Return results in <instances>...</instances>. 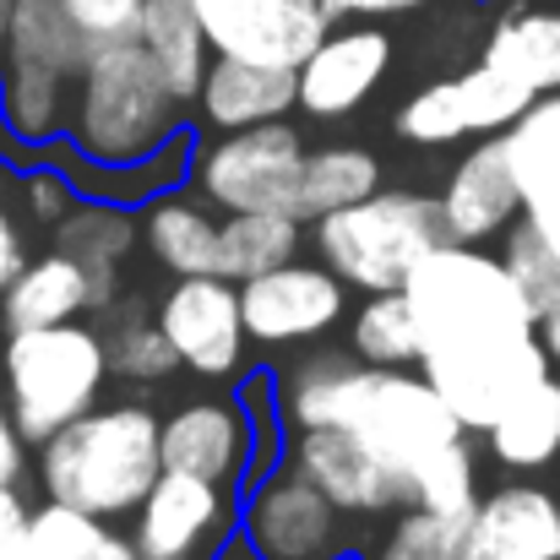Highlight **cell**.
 Here are the masks:
<instances>
[{
	"instance_id": "cell-1",
	"label": "cell",
	"mask_w": 560,
	"mask_h": 560,
	"mask_svg": "<svg viewBox=\"0 0 560 560\" xmlns=\"http://www.w3.org/2000/svg\"><path fill=\"white\" fill-rule=\"evenodd\" d=\"M278 408L289 430L311 424H343L360 435L386 468L402 479L463 441V419L446 408V397L424 381V371H386V365H354L343 354H311L278 386Z\"/></svg>"
},
{
	"instance_id": "cell-2",
	"label": "cell",
	"mask_w": 560,
	"mask_h": 560,
	"mask_svg": "<svg viewBox=\"0 0 560 560\" xmlns=\"http://www.w3.org/2000/svg\"><path fill=\"white\" fill-rule=\"evenodd\" d=\"M164 474V419L142 402H109L44 441L38 479L49 501L104 523L137 517Z\"/></svg>"
},
{
	"instance_id": "cell-3",
	"label": "cell",
	"mask_w": 560,
	"mask_h": 560,
	"mask_svg": "<svg viewBox=\"0 0 560 560\" xmlns=\"http://www.w3.org/2000/svg\"><path fill=\"white\" fill-rule=\"evenodd\" d=\"M175 109L180 93L159 71V60L126 38V44H98L93 60L77 77L71 98V137L93 164H148L175 142Z\"/></svg>"
},
{
	"instance_id": "cell-4",
	"label": "cell",
	"mask_w": 560,
	"mask_h": 560,
	"mask_svg": "<svg viewBox=\"0 0 560 560\" xmlns=\"http://www.w3.org/2000/svg\"><path fill=\"white\" fill-rule=\"evenodd\" d=\"M402 294H408V305L419 316L424 354H446V349H474V343H501V338L539 332V316L523 300L517 278L506 272V261L501 256H485L474 245H441V250H430L408 272Z\"/></svg>"
},
{
	"instance_id": "cell-5",
	"label": "cell",
	"mask_w": 560,
	"mask_h": 560,
	"mask_svg": "<svg viewBox=\"0 0 560 560\" xmlns=\"http://www.w3.org/2000/svg\"><path fill=\"white\" fill-rule=\"evenodd\" d=\"M441 245H452L441 229V201L413 190H375L354 207L316 218L322 261L365 294H397L408 272Z\"/></svg>"
},
{
	"instance_id": "cell-6",
	"label": "cell",
	"mask_w": 560,
	"mask_h": 560,
	"mask_svg": "<svg viewBox=\"0 0 560 560\" xmlns=\"http://www.w3.org/2000/svg\"><path fill=\"white\" fill-rule=\"evenodd\" d=\"M109 381V349L93 327H33L5 338V397L22 441H49L98 408Z\"/></svg>"
},
{
	"instance_id": "cell-7",
	"label": "cell",
	"mask_w": 560,
	"mask_h": 560,
	"mask_svg": "<svg viewBox=\"0 0 560 560\" xmlns=\"http://www.w3.org/2000/svg\"><path fill=\"white\" fill-rule=\"evenodd\" d=\"M300 175H305V142L289 120L218 131V142L196 159L201 201L223 212H294Z\"/></svg>"
},
{
	"instance_id": "cell-8",
	"label": "cell",
	"mask_w": 560,
	"mask_h": 560,
	"mask_svg": "<svg viewBox=\"0 0 560 560\" xmlns=\"http://www.w3.org/2000/svg\"><path fill=\"white\" fill-rule=\"evenodd\" d=\"M424 381L446 397V408L463 419V430L490 435V424L550 375V354L539 332L528 338H501V343H474V349H446L419 360Z\"/></svg>"
},
{
	"instance_id": "cell-9",
	"label": "cell",
	"mask_w": 560,
	"mask_h": 560,
	"mask_svg": "<svg viewBox=\"0 0 560 560\" xmlns=\"http://www.w3.org/2000/svg\"><path fill=\"white\" fill-rule=\"evenodd\" d=\"M212 55L300 71L311 49L332 33L322 0H190Z\"/></svg>"
},
{
	"instance_id": "cell-10",
	"label": "cell",
	"mask_w": 560,
	"mask_h": 560,
	"mask_svg": "<svg viewBox=\"0 0 560 560\" xmlns=\"http://www.w3.org/2000/svg\"><path fill=\"white\" fill-rule=\"evenodd\" d=\"M343 305H349V283L332 267H316L300 256L240 283L245 332L256 343H311L343 322Z\"/></svg>"
},
{
	"instance_id": "cell-11",
	"label": "cell",
	"mask_w": 560,
	"mask_h": 560,
	"mask_svg": "<svg viewBox=\"0 0 560 560\" xmlns=\"http://www.w3.org/2000/svg\"><path fill=\"white\" fill-rule=\"evenodd\" d=\"M446 560H560V501L539 485H501L452 517Z\"/></svg>"
},
{
	"instance_id": "cell-12",
	"label": "cell",
	"mask_w": 560,
	"mask_h": 560,
	"mask_svg": "<svg viewBox=\"0 0 560 560\" xmlns=\"http://www.w3.org/2000/svg\"><path fill=\"white\" fill-rule=\"evenodd\" d=\"M289 468L300 479H311L338 512L375 517L392 506H408V479L397 468H386L360 435H349L343 424H311L289 435Z\"/></svg>"
},
{
	"instance_id": "cell-13",
	"label": "cell",
	"mask_w": 560,
	"mask_h": 560,
	"mask_svg": "<svg viewBox=\"0 0 560 560\" xmlns=\"http://www.w3.org/2000/svg\"><path fill=\"white\" fill-rule=\"evenodd\" d=\"M159 327L175 343L180 365L196 375H234L245 360V311H240V283L207 272V278H180L164 305H159Z\"/></svg>"
},
{
	"instance_id": "cell-14",
	"label": "cell",
	"mask_w": 560,
	"mask_h": 560,
	"mask_svg": "<svg viewBox=\"0 0 560 560\" xmlns=\"http://www.w3.org/2000/svg\"><path fill=\"white\" fill-rule=\"evenodd\" d=\"M245 539L261 560H332L343 545V512L311 479L283 474L250 490Z\"/></svg>"
},
{
	"instance_id": "cell-15",
	"label": "cell",
	"mask_w": 560,
	"mask_h": 560,
	"mask_svg": "<svg viewBox=\"0 0 560 560\" xmlns=\"http://www.w3.org/2000/svg\"><path fill=\"white\" fill-rule=\"evenodd\" d=\"M229 528V485L196 474H159L137 512V556L142 560H201Z\"/></svg>"
},
{
	"instance_id": "cell-16",
	"label": "cell",
	"mask_w": 560,
	"mask_h": 560,
	"mask_svg": "<svg viewBox=\"0 0 560 560\" xmlns=\"http://www.w3.org/2000/svg\"><path fill=\"white\" fill-rule=\"evenodd\" d=\"M392 66V38L381 27H343V33H327L311 60L300 66V109L311 120H343L354 115Z\"/></svg>"
},
{
	"instance_id": "cell-17",
	"label": "cell",
	"mask_w": 560,
	"mask_h": 560,
	"mask_svg": "<svg viewBox=\"0 0 560 560\" xmlns=\"http://www.w3.org/2000/svg\"><path fill=\"white\" fill-rule=\"evenodd\" d=\"M523 212V190L506 159V137H485L441 190V229L452 245H485L506 234Z\"/></svg>"
},
{
	"instance_id": "cell-18",
	"label": "cell",
	"mask_w": 560,
	"mask_h": 560,
	"mask_svg": "<svg viewBox=\"0 0 560 560\" xmlns=\"http://www.w3.org/2000/svg\"><path fill=\"white\" fill-rule=\"evenodd\" d=\"M250 463V419L245 402L229 397H196L164 419V468L196 474L212 485H234Z\"/></svg>"
},
{
	"instance_id": "cell-19",
	"label": "cell",
	"mask_w": 560,
	"mask_h": 560,
	"mask_svg": "<svg viewBox=\"0 0 560 560\" xmlns=\"http://www.w3.org/2000/svg\"><path fill=\"white\" fill-rule=\"evenodd\" d=\"M479 60L523 82L534 98L560 93V0H501Z\"/></svg>"
},
{
	"instance_id": "cell-20",
	"label": "cell",
	"mask_w": 560,
	"mask_h": 560,
	"mask_svg": "<svg viewBox=\"0 0 560 560\" xmlns=\"http://www.w3.org/2000/svg\"><path fill=\"white\" fill-rule=\"evenodd\" d=\"M501 137H506V159L523 190V223H534L545 245L560 256V93L534 98L528 115Z\"/></svg>"
},
{
	"instance_id": "cell-21",
	"label": "cell",
	"mask_w": 560,
	"mask_h": 560,
	"mask_svg": "<svg viewBox=\"0 0 560 560\" xmlns=\"http://www.w3.org/2000/svg\"><path fill=\"white\" fill-rule=\"evenodd\" d=\"M196 104H201V120L212 131L267 126V120H283L289 109H300V71H278V66H250V60L212 55Z\"/></svg>"
},
{
	"instance_id": "cell-22",
	"label": "cell",
	"mask_w": 560,
	"mask_h": 560,
	"mask_svg": "<svg viewBox=\"0 0 560 560\" xmlns=\"http://www.w3.org/2000/svg\"><path fill=\"white\" fill-rule=\"evenodd\" d=\"M0 311H5V327L11 332H33V327H66L77 322L82 311H93V272L66 256V250H49V256H33L16 283L0 294Z\"/></svg>"
},
{
	"instance_id": "cell-23",
	"label": "cell",
	"mask_w": 560,
	"mask_h": 560,
	"mask_svg": "<svg viewBox=\"0 0 560 560\" xmlns=\"http://www.w3.org/2000/svg\"><path fill=\"white\" fill-rule=\"evenodd\" d=\"M218 229L223 223L207 212V201H190V196H175V190L153 196L148 201V223H142L148 250L175 278H207V272H218Z\"/></svg>"
},
{
	"instance_id": "cell-24",
	"label": "cell",
	"mask_w": 560,
	"mask_h": 560,
	"mask_svg": "<svg viewBox=\"0 0 560 560\" xmlns=\"http://www.w3.org/2000/svg\"><path fill=\"white\" fill-rule=\"evenodd\" d=\"M5 60L16 66H44L60 77H82L93 60V38L71 22L60 0H16L11 5V33H5Z\"/></svg>"
},
{
	"instance_id": "cell-25",
	"label": "cell",
	"mask_w": 560,
	"mask_h": 560,
	"mask_svg": "<svg viewBox=\"0 0 560 560\" xmlns=\"http://www.w3.org/2000/svg\"><path fill=\"white\" fill-rule=\"evenodd\" d=\"M137 44L159 60V71L170 77V88L180 93V104L201 93V77L212 66V44L201 33V16L190 0H148Z\"/></svg>"
},
{
	"instance_id": "cell-26",
	"label": "cell",
	"mask_w": 560,
	"mask_h": 560,
	"mask_svg": "<svg viewBox=\"0 0 560 560\" xmlns=\"http://www.w3.org/2000/svg\"><path fill=\"white\" fill-rule=\"evenodd\" d=\"M300 256V218L294 212H229L218 229V278L250 283Z\"/></svg>"
},
{
	"instance_id": "cell-27",
	"label": "cell",
	"mask_w": 560,
	"mask_h": 560,
	"mask_svg": "<svg viewBox=\"0 0 560 560\" xmlns=\"http://www.w3.org/2000/svg\"><path fill=\"white\" fill-rule=\"evenodd\" d=\"M490 452L506 468H545L560 457V381H539L534 392H523L495 424H490Z\"/></svg>"
},
{
	"instance_id": "cell-28",
	"label": "cell",
	"mask_w": 560,
	"mask_h": 560,
	"mask_svg": "<svg viewBox=\"0 0 560 560\" xmlns=\"http://www.w3.org/2000/svg\"><path fill=\"white\" fill-rule=\"evenodd\" d=\"M27 539H33V560H142L137 539L115 534V523L77 512L66 501H44L27 523Z\"/></svg>"
},
{
	"instance_id": "cell-29",
	"label": "cell",
	"mask_w": 560,
	"mask_h": 560,
	"mask_svg": "<svg viewBox=\"0 0 560 560\" xmlns=\"http://www.w3.org/2000/svg\"><path fill=\"white\" fill-rule=\"evenodd\" d=\"M375 190H381V164H375L371 148H322V153H305L294 218L300 223L327 218V212L354 207V201H365Z\"/></svg>"
},
{
	"instance_id": "cell-30",
	"label": "cell",
	"mask_w": 560,
	"mask_h": 560,
	"mask_svg": "<svg viewBox=\"0 0 560 560\" xmlns=\"http://www.w3.org/2000/svg\"><path fill=\"white\" fill-rule=\"evenodd\" d=\"M0 109L5 126L22 142H44L71 120V77L44 71V66H16L5 60V82H0Z\"/></svg>"
},
{
	"instance_id": "cell-31",
	"label": "cell",
	"mask_w": 560,
	"mask_h": 560,
	"mask_svg": "<svg viewBox=\"0 0 560 560\" xmlns=\"http://www.w3.org/2000/svg\"><path fill=\"white\" fill-rule=\"evenodd\" d=\"M354 354L360 365H386V371H408L424 354L419 338V316L408 305V294H371L354 316Z\"/></svg>"
},
{
	"instance_id": "cell-32",
	"label": "cell",
	"mask_w": 560,
	"mask_h": 560,
	"mask_svg": "<svg viewBox=\"0 0 560 560\" xmlns=\"http://www.w3.org/2000/svg\"><path fill=\"white\" fill-rule=\"evenodd\" d=\"M131 245H137L131 212L98 207V201H93V207H71V212L60 218V229H55V250L77 256V261L93 267V272H115Z\"/></svg>"
},
{
	"instance_id": "cell-33",
	"label": "cell",
	"mask_w": 560,
	"mask_h": 560,
	"mask_svg": "<svg viewBox=\"0 0 560 560\" xmlns=\"http://www.w3.org/2000/svg\"><path fill=\"white\" fill-rule=\"evenodd\" d=\"M479 501V468H474V446L468 435L452 441L446 452H435L430 463H419L408 474V506L435 512V517H463Z\"/></svg>"
},
{
	"instance_id": "cell-34",
	"label": "cell",
	"mask_w": 560,
	"mask_h": 560,
	"mask_svg": "<svg viewBox=\"0 0 560 560\" xmlns=\"http://www.w3.org/2000/svg\"><path fill=\"white\" fill-rule=\"evenodd\" d=\"M397 137L402 142H419V148H446L457 137H468V120H463V98H457V82H430L419 88L402 109H397Z\"/></svg>"
},
{
	"instance_id": "cell-35",
	"label": "cell",
	"mask_w": 560,
	"mask_h": 560,
	"mask_svg": "<svg viewBox=\"0 0 560 560\" xmlns=\"http://www.w3.org/2000/svg\"><path fill=\"white\" fill-rule=\"evenodd\" d=\"M104 349H109V375H126V381H164L180 371V354L159 322H120L104 338Z\"/></svg>"
},
{
	"instance_id": "cell-36",
	"label": "cell",
	"mask_w": 560,
	"mask_h": 560,
	"mask_svg": "<svg viewBox=\"0 0 560 560\" xmlns=\"http://www.w3.org/2000/svg\"><path fill=\"white\" fill-rule=\"evenodd\" d=\"M501 261H506V272L517 278V289H523V300L534 305V316H545L560 294V256L545 245V234H539L534 223H512Z\"/></svg>"
},
{
	"instance_id": "cell-37",
	"label": "cell",
	"mask_w": 560,
	"mask_h": 560,
	"mask_svg": "<svg viewBox=\"0 0 560 560\" xmlns=\"http://www.w3.org/2000/svg\"><path fill=\"white\" fill-rule=\"evenodd\" d=\"M446 534H452V517H435V512H419L413 506L381 539L375 560H446Z\"/></svg>"
},
{
	"instance_id": "cell-38",
	"label": "cell",
	"mask_w": 560,
	"mask_h": 560,
	"mask_svg": "<svg viewBox=\"0 0 560 560\" xmlns=\"http://www.w3.org/2000/svg\"><path fill=\"white\" fill-rule=\"evenodd\" d=\"M60 5H66L71 22L93 38V49H98V44H126V38H137L142 11H148V0H60Z\"/></svg>"
},
{
	"instance_id": "cell-39",
	"label": "cell",
	"mask_w": 560,
	"mask_h": 560,
	"mask_svg": "<svg viewBox=\"0 0 560 560\" xmlns=\"http://www.w3.org/2000/svg\"><path fill=\"white\" fill-rule=\"evenodd\" d=\"M27 523H33V512L22 506L16 485H0V560H33Z\"/></svg>"
},
{
	"instance_id": "cell-40",
	"label": "cell",
	"mask_w": 560,
	"mask_h": 560,
	"mask_svg": "<svg viewBox=\"0 0 560 560\" xmlns=\"http://www.w3.org/2000/svg\"><path fill=\"white\" fill-rule=\"evenodd\" d=\"M419 5H435V0H322V11L338 22H375V16H402V11H419Z\"/></svg>"
},
{
	"instance_id": "cell-41",
	"label": "cell",
	"mask_w": 560,
	"mask_h": 560,
	"mask_svg": "<svg viewBox=\"0 0 560 560\" xmlns=\"http://www.w3.org/2000/svg\"><path fill=\"white\" fill-rule=\"evenodd\" d=\"M27 207H33V218L60 223V218L71 212V186H66L60 175H33V180H27Z\"/></svg>"
},
{
	"instance_id": "cell-42",
	"label": "cell",
	"mask_w": 560,
	"mask_h": 560,
	"mask_svg": "<svg viewBox=\"0 0 560 560\" xmlns=\"http://www.w3.org/2000/svg\"><path fill=\"white\" fill-rule=\"evenodd\" d=\"M27 267V250H22V229L11 223V212L0 207V294L16 283V272Z\"/></svg>"
},
{
	"instance_id": "cell-43",
	"label": "cell",
	"mask_w": 560,
	"mask_h": 560,
	"mask_svg": "<svg viewBox=\"0 0 560 560\" xmlns=\"http://www.w3.org/2000/svg\"><path fill=\"white\" fill-rule=\"evenodd\" d=\"M16 474H22V430L11 408H0V485H16Z\"/></svg>"
},
{
	"instance_id": "cell-44",
	"label": "cell",
	"mask_w": 560,
	"mask_h": 560,
	"mask_svg": "<svg viewBox=\"0 0 560 560\" xmlns=\"http://www.w3.org/2000/svg\"><path fill=\"white\" fill-rule=\"evenodd\" d=\"M539 343H545V354L560 365V294H556V305L539 316Z\"/></svg>"
},
{
	"instance_id": "cell-45",
	"label": "cell",
	"mask_w": 560,
	"mask_h": 560,
	"mask_svg": "<svg viewBox=\"0 0 560 560\" xmlns=\"http://www.w3.org/2000/svg\"><path fill=\"white\" fill-rule=\"evenodd\" d=\"M218 560H261V556H256V545H250V539H234V545H223V550H218Z\"/></svg>"
},
{
	"instance_id": "cell-46",
	"label": "cell",
	"mask_w": 560,
	"mask_h": 560,
	"mask_svg": "<svg viewBox=\"0 0 560 560\" xmlns=\"http://www.w3.org/2000/svg\"><path fill=\"white\" fill-rule=\"evenodd\" d=\"M11 5L16 0H0V49H5V33H11Z\"/></svg>"
},
{
	"instance_id": "cell-47",
	"label": "cell",
	"mask_w": 560,
	"mask_h": 560,
	"mask_svg": "<svg viewBox=\"0 0 560 560\" xmlns=\"http://www.w3.org/2000/svg\"><path fill=\"white\" fill-rule=\"evenodd\" d=\"M332 560H354V556H332Z\"/></svg>"
},
{
	"instance_id": "cell-48",
	"label": "cell",
	"mask_w": 560,
	"mask_h": 560,
	"mask_svg": "<svg viewBox=\"0 0 560 560\" xmlns=\"http://www.w3.org/2000/svg\"><path fill=\"white\" fill-rule=\"evenodd\" d=\"M0 186H5V175H0Z\"/></svg>"
}]
</instances>
